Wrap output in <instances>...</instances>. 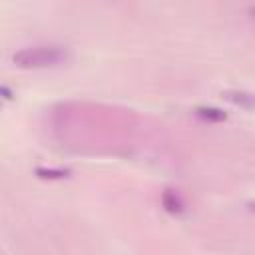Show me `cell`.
<instances>
[{
	"label": "cell",
	"mask_w": 255,
	"mask_h": 255,
	"mask_svg": "<svg viewBox=\"0 0 255 255\" xmlns=\"http://www.w3.org/2000/svg\"><path fill=\"white\" fill-rule=\"evenodd\" d=\"M72 60V52L62 44H40L28 46L12 54V64L16 68H58Z\"/></svg>",
	"instance_id": "1"
},
{
	"label": "cell",
	"mask_w": 255,
	"mask_h": 255,
	"mask_svg": "<svg viewBox=\"0 0 255 255\" xmlns=\"http://www.w3.org/2000/svg\"><path fill=\"white\" fill-rule=\"evenodd\" d=\"M161 205L171 215H181L185 211V201H183L181 193L177 189H171V187L163 189V193H161Z\"/></svg>",
	"instance_id": "2"
},
{
	"label": "cell",
	"mask_w": 255,
	"mask_h": 255,
	"mask_svg": "<svg viewBox=\"0 0 255 255\" xmlns=\"http://www.w3.org/2000/svg\"><path fill=\"white\" fill-rule=\"evenodd\" d=\"M0 92H2L4 100H12V92H10V88H8V86H2V88H0Z\"/></svg>",
	"instance_id": "6"
},
{
	"label": "cell",
	"mask_w": 255,
	"mask_h": 255,
	"mask_svg": "<svg viewBox=\"0 0 255 255\" xmlns=\"http://www.w3.org/2000/svg\"><path fill=\"white\" fill-rule=\"evenodd\" d=\"M251 14H255V6H253V8H251Z\"/></svg>",
	"instance_id": "7"
},
{
	"label": "cell",
	"mask_w": 255,
	"mask_h": 255,
	"mask_svg": "<svg viewBox=\"0 0 255 255\" xmlns=\"http://www.w3.org/2000/svg\"><path fill=\"white\" fill-rule=\"evenodd\" d=\"M195 116L205 120V122H225L227 114L221 108H213V106H199L195 108Z\"/></svg>",
	"instance_id": "4"
},
{
	"label": "cell",
	"mask_w": 255,
	"mask_h": 255,
	"mask_svg": "<svg viewBox=\"0 0 255 255\" xmlns=\"http://www.w3.org/2000/svg\"><path fill=\"white\" fill-rule=\"evenodd\" d=\"M36 175L40 179H64L72 175V169L68 167H36Z\"/></svg>",
	"instance_id": "5"
},
{
	"label": "cell",
	"mask_w": 255,
	"mask_h": 255,
	"mask_svg": "<svg viewBox=\"0 0 255 255\" xmlns=\"http://www.w3.org/2000/svg\"><path fill=\"white\" fill-rule=\"evenodd\" d=\"M221 98L239 106V108H245V110H255V94L253 92H245V90H225L221 92Z\"/></svg>",
	"instance_id": "3"
}]
</instances>
